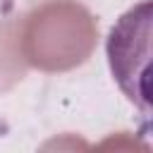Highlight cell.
Segmentation results:
<instances>
[{
	"label": "cell",
	"instance_id": "1",
	"mask_svg": "<svg viewBox=\"0 0 153 153\" xmlns=\"http://www.w3.org/2000/svg\"><path fill=\"white\" fill-rule=\"evenodd\" d=\"M98 43L96 17L76 0H45L24 14L17 50L41 72H69L84 65Z\"/></svg>",
	"mask_w": 153,
	"mask_h": 153
},
{
	"label": "cell",
	"instance_id": "2",
	"mask_svg": "<svg viewBox=\"0 0 153 153\" xmlns=\"http://www.w3.org/2000/svg\"><path fill=\"white\" fill-rule=\"evenodd\" d=\"M148 12H151L148 0L141 2L139 7H131L124 17H120L117 26L110 31V38H108V57H110V67L117 84L131 100L141 103L143 110H146V103H143L141 81H143L148 43H143L139 50H136V43L148 33V19H151Z\"/></svg>",
	"mask_w": 153,
	"mask_h": 153
}]
</instances>
